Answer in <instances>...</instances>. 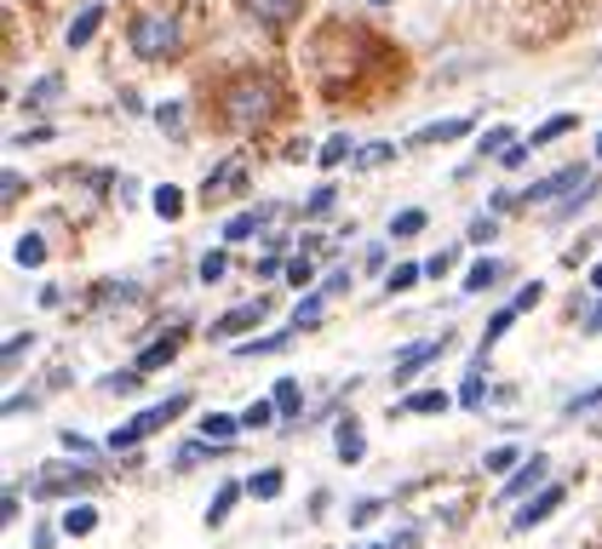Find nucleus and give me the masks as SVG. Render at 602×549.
<instances>
[{
    "label": "nucleus",
    "instance_id": "nucleus-28",
    "mask_svg": "<svg viewBox=\"0 0 602 549\" xmlns=\"http://www.w3.org/2000/svg\"><path fill=\"white\" fill-rule=\"evenodd\" d=\"M12 258H18L23 269H41V263H47V240H41L35 229H29V235L18 240V247H12Z\"/></svg>",
    "mask_w": 602,
    "mask_h": 549
},
{
    "label": "nucleus",
    "instance_id": "nucleus-36",
    "mask_svg": "<svg viewBox=\"0 0 602 549\" xmlns=\"http://www.w3.org/2000/svg\"><path fill=\"white\" fill-rule=\"evenodd\" d=\"M333 206H339V184H322V189L305 200V218H327Z\"/></svg>",
    "mask_w": 602,
    "mask_h": 549
},
{
    "label": "nucleus",
    "instance_id": "nucleus-34",
    "mask_svg": "<svg viewBox=\"0 0 602 549\" xmlns=\"http://www.w3.org/2000/svg\"><path fill=\"white\" fill-rule=\"evenodd\" d=\"M425 224H430V218L419 213V206H408V213H396V218H390V235H396V240H414Z\"/></svg>",
    "mask_w": 602,
    "mask_h": 549
},
{
    "label": "nucleus",
    "instance_id": "nucleus-61",
    "mask_svg": "<svg viewBox=\"0 0 602 549\" xmlns=\"http://www.w3.org/2000/svg\"><path fill=\"white\" fill-rule=\"evenodd\" d=\"M596 160H602V132H596Z\"/></svg>",
    "mask_w": 602,
    "mask_h": 549
},
{
    "label": "nucleus",
    "instance_id": "nucleus-45",
    "mask_svg": "<svg viewBox=\"0 0 602 549\" xmlns=\"http://www.w3.org/2000/svg\"><path fill=\"white\" fill-rule=\"evenodd\" d=\"M29 350H35V332H18V338H7V366H18Z\"/></svg>",
    "mask_w": 602,
    "mask_h": 549
},
{
    "label": "nucleus",
    "instance_id": "nucleus-1",
    "mask_svg": "<svg viewBox=\"0 0 602 549\" xmlns=\"http://www.w3.org/2000/svg\"><path fill=\"white\" fill-rule=\"evenodd\" d=\"M276 81L271 75H242V81H229V92H224V115H229V126H242V132H253V126H264L276 115Z\"/></svg>",
    "mask_w": 602,
    "mask_h": 549
},
{
    "label": "nucleus",
    "instance_id": "nucleus-16",
    "mask_svg": "<svg viewBox=\"0 0 602 549\" xmlns=\"http://www.w3.org/2000/svg\"><path fill=\"white\" fill-rule=\"evenodd\" d=\"M264 224H271V206H247V213H236L224 224V240H253Z\"/></svg>",
    "mask_w": 602,
    "mask_h": 549
},
{
    "label": "nucleus",
    "instance_id": "nucleus-33",
    "mask_svg": "<svg viewBox=\"0 0 602 549\" xmlns=\"http://www.w3.org/2000/svg\"><path fill=\"white\" fill-rule=\"evenodd\" d=\"M482 464H488V475H506V480H511V475L522 469V458H517V446H493V453H488Z\"/></svg>",
    "mask_w": 602,
    "mask_h": 549
},
{
    "label": "nucleus",
    "instance_id": "nucleus-25",
    "mask_svg": "<svg viewBox=\"0 0 602 549\" xmlns=\"http://www.w3.org/2000/svg\"><path fill=\"white\" fill-rule=\"evenodd\" d=\"M419 281H425V263H396V269L385 274V292H390V298H396V292H414Z\"/></svg>",
    "mask_w": 602,
    "mask_h": 549
},
{
    "label": "nucleus",
    "instance_id": "nucleus-19",
    "mask_svg": "<svg viewBox=\"0 0 602 549\" xmlns=\"http://www.w3.org/2000/svg\"><path fill=\"white\" fill-rule=\"evenodd\" d=\"M247 493V480H224V487H218V498L207 504V527H224L229 521V509H236V498Z\"/></svg>",
    "mask_w": 602,
    "mask_h": 549
},
{
    "label": "nucleus",
    "instance_id": "nucleus-48",
    "mask_svg": "<svg viewBox=\"0 0 602 549\" xmlns=\"http://www.w3.org/2000/svg\"><path fill=\"white\" fill-rule=\"evenodd\" d=\"M540 298H545V287H540V281H528V287L517 292V303H511V309H517V315H522V309H533V303H540Z\"/></svg>",
    "mask_w": 602,
    "mask_h": 549
},
{
    "label": "nucleus",
    "instance_id": "nucleus-31",
    "mask_svg": "<svg viewBox=\"0 0 602 549\" xmlns=\"http://www.w3.org/2000/svg\"><path fill=\"white\" fill-rule=\"evenodd\" d=\"M271 424H276V401H271V395H258V401L242 412V429H271Z\"/></svg>",
    "mask_w": 602,
    "mask_h": 549
},
{
    "label": "nucleus",
    "instance_id": "nucleus-7",
    "mask_svg": "<svg viewBox=\"0 0 602 549\" xmlns=\"http://www.w3.org/2000/svg\"><path fill=\"white\" fill-rule=\"evenodd\" d=\"M448 343H453L448 332H442V338H419V343H408V350L396 355L390 377H396V384H414V372H419V366H430V361H442V350H448Z\"/></svg>",
    "mask_w": 602,
    "mask_h": 549
},
{
    "label": "nucleus",
    "instance_id": "nucleus-18",
    "mask_svg": "<svg viewBox=\"0 0 602 549\" xmlns=\"http://www.w3.org/2000/svg\"><path fill=\"white\" fill-rule=\"evenodd\" d=\"M58 532H63V538L98 532V509H92V504H70V509H63V521H58Z\"/></svg>",
    "mask_w": 602,
    "mask_h": 549
},
{
    "label": "nucleus",
    "instance_id": "nucleus-57",
    "mask_svg": "<svg viewBox=\"0 0 602 549\" xmlns=\"http://www.w3.org/2000/svg\"><path fill=\"white\" fill-rule=\"evenodd\" d=\"M23 406H35V395H7V418H18Z\"/></svg>",
    "mask_w": 602,
    "mask_h": 549
},
{
    "label": "nucleus",
    "instance_id": "nucleus-41",
    "mask_svg": "<svg viewBox=\"0 0 602 549\" xmlns=\"http://www.w3.org/2000/svg\"><path fill=\"white\" fill-rule=\"evenodd\" d=\"M499 235V218L493 213H482V218H471V229H465V240H477V247H488V240Z\"/></svg>",
    "mask_w": 602,
    "mask_h": 549
},
{
    "label": "nucleus",
    "instance_id": "nucleus-44",
    "mask_svg": "<svg viewBox=\"0 0 602 549\" xmlns=\"http://www.w3.org/2000/svg\"><path fill=\"white\" fill-rule=\"evenodd\" d=\"M591 200H596V184H585L580 195H568V200L557 206V218H574V213H580V206H591Z\"/></svg>",
    "mask_w": 602,
    "mask_h": 549
},
{
    "label": "nucleus",
    "instance_id": "nucleus-40",
    "mask_svg": "<svg viewBox=\"0 0 602 549\" xmlns=\"http://www.w3.org/2000/svg\"><path fill=\"white\" fill-rule=\"evenodd\" d=\"M511 144H517L511 126H493V132H482V144H477V149H482V155H506Z\"/></svg>",
    "mask_w": 602,
    "mask_h": 549
},
{
    "label": "nucleus",
    "instance_id": "nucleus-58",
    "mask_svg": "<svg viewBox=\"0 0 602 549\" xmlns=\"http://www.w3.org/2000/svg\"><path fill=\"white\" fill-rule=\"evenodd\" d=\"M580 327H585V332H602V303H596V309H591V315H585V321H580Z\"/></svg>",
    "mask_w": 602,
    "mask_h": 549
},
{
    "label": "nucleus",
    "instance_id": "nucleus-22",
    "mask_svg": "<svg viewBox=\"0 0 602 549\" xmlns=\"http://www.w3.org/2000/svg\"><path fill=\"white\" fill-rule=\"evenodd\" d=\"M499 274H506V263H499V258L471 263V274H465V292H488V287H499Z\"/></svg>",
    "mask_w": 602,
    "mask_h": 549
},
{
    "label": "nucleus",
    "instance_id": "nucleus-54",
    "mask_svg": "<svg viewBox=\"0 0 602 549\" xmlns=\"http://www.w3.org/2000/svg\"><path fill=\"white\" fill-rule=\"evenodd\" d=\"M47 137H52V126H29V132L12 137V144H47Z\"/></svg>",
    "mask_w": 602,
    "mask_h": 549
},
{
    "label": "nucleus",
    "instance_id": "nucleus-24",
    "mask_svg": "<svg viewBox=\"0 0 602 549\" xmlns=\"http://www.w3.org/2000/svg\"><path fill=\"white\" fill-rule=\"evenodd\" d=\"M58 92H63V75H41V81H29L23 103L29 110H47V103H58Z\"/></svg>",
    "mask_w": 602,
    "mask_h": 549
},
{
    "label": "nucleus",
    "instance_id": "nucleus-39",
    "mask_svg": "<svg viewBox=\"0 0 602 549\" xmlns=\"http://www.w3.org/2000/svg\"><path fill=\"white\" fill-rule=\"evenodd\" d=\"M224 269H229V258H224V252H207L195 274H201V287H218V281H224Z\"/></svg>",
    "mask_w": 602,
    "mask_h": 549
},
{
    "label": "nucleus",
    "instance_id": "nucleus-50",
    "mask_svg": "<svg viewBox=\"0 0 602 549\" xmlns=\"http://www.w3.org/2000/svg\"><path fill=\"white\" fill-rule=\"evenodd\" d=\"M448 269H453V252H437V258H430V263H425V274H430V281H442V274H448Z\"/></svg>",
    "mask_w": 602,
    "mask_h": 549
},
{
    "label": "nucleus",
    "instance_id": "nucleus-6",
    "mask_svg": "<svg viewBox=\"0 0 602 549\" xmlns=\"http://www.w3.org/2000/svg\"><path fill=\"white\" fill-rule=\"evenodd\" d=\"M271 315V298H247L236 309H224V315L213 321V338H229V343H247V332Z\"/></svg>",
    "mask_w": 602,
    "mask_h": 549
},
{
    "label": "nucleus",
    "instance_id": "nucleus-62",
    "mask_svg": "<svg viewBox=\"0 0 602 549\" xmlns=\"http://www.w3.org/2000/svg\"><path fill=\"white\" fill-rule=\"evenodd\" d=\"M367 7H390V0H367Z\"/></svg>",
    "mask_w": 602,
    "mask_h": 549
},
{
    "label": "nucleus",
    "instance_id": "nucleus-29",
    "mask_svg": "<svg viewBox=\"0 0 602 549\" xmlns=\"http://www.w3.org/2000/svg\"><path fill=\"white\" fill-rule=\"evenodd\" d=\"M293 343V327L287 332H271V338H247V343H236V355H276V350H287Z\"/></svg>",
    "mask_w": 602,
    "mask_h": 549
},
{
    "label": "nucleus",
    "instance_id": "nucleus-10",
    "mask_svg": "<svg viewBox=\"0 0 602 549\" xmlns=\"http://www.w3.org/2000/svg\"><path fill=\"white\" fill-rule=\"evenodd\" d=\"M247 12H253L264 29H287L298 12H305V0H247Z\"/></svg>",
    "mask_w": 602,
    "mask_h": 549
},
{
    "label": "nucleus",
    "instance_id": "nucleus-21",
    "mask_svg": "<svg viewBox=\"0 0 602 549\" xmlns=\"http://www.w3.org/2000/svg\"><path fill=\"white\" fill-rule=\"evenodd\" d=\"M322 315H327V292H305V298H298V309H293V332L322 327Z\"/></svg>",
    "mask_w": 602,
    "mask_h": 549
},
{
    "label": "nucleus",
    "instance_id": "nucleus-51",
    "mask_svg": "<svg viewBox=\"0 0 602 549\" xmlns=\"http://www.w3.org/2000/svg\"><path fill=\"white\" fill-rule=\"evenodd\" d=\"M18 195H23V178H18V172H7V178H0V200H7V206H12Z\"/></svg>",
    "mask_w": 602,
    "mask_h": 549
},
{
    "label": "nucleus",
    "instance_id": "nucleus-13",
    "mask_svg": "<svg viewBox=\"0 0 602 549\" xmlns=\"http://www.w3.org/2000/svg\"><path fill=\"white\" fill-rule=\"evenodd\" d=\"M333 453H339V464H361L367 458V441H361L356 418H339V429H333Z\"/></svg>",
    "mask_w": 602,
    "mask_h": 549
},
{
    "label": "nucleus",
    "instance_id": "nucleus-20",
    "mask_svg": "<svg viewBox=\"0 0 602 549\" xmlns=\"http://www.w3.org/2000/svg\"><path fill=\"white\" fill-rule=\"evenodd\" d=\"M236 429H242V418H229V412H207L201 418V441H213L218 453H224V441H236Z\"/></svg>",
    "mask_w": 602,
    "mask_h": 549
},
{
    "label": "nucleus",
    "instance_id": "nucleus-37",
    "mask_svg": "<svg viewBox=\"0 0 602 549\" xmlns=\"http://www.w3.org/2000/svg\"><path fill=\"white\" fill-rule=\"evenodd\" d=\"M511 321H517V309H499V315L488 321V332H482V355H488V350H493V343H499V338H506V332H511Z\"/></svg>",
    "mask_w": 602,
    "mask_h": 549
},
{
    "label": "nucleus",
    "instance_id": "nucleus-30",
    "mask_svg": "<svg viewBox=\"0 0 602 549\" xmlns=\"http://www.w3.org/2000/svg\"><path fill=\"white\" fill-rule=\"evenodd\" d=\"M574 126H580V115H551L545 126H533V137H528V144H533V149H545L551 137H562V132H574Z\"/></svg>",
    "mask_w": 602,
    "mask_h": 549
},
{
    "label": "nucleus",
    "instance_id": "nucleus-26",
    "mask_svg": "<svg viewBox=\"0 0 602 549\" xmlns=\"http://www.w3.org/2000/svg\"><path fill=\"white\" fill-rule=\"evenodd\" d=\"M271 401H276V412H282V418H293V412L305 406V390H298V377H282V384L271 390Z\"/></svg>",
    "mask_w": 602,
    "mask_h": 549
},
{
    "label": "nucleus",
    "instance_id": "nucleus-43",
    "mask_svg": "<svg viewBox=\"0 0 602 549\" xmlns=\"http://www.w3.org/2000/svg\"><path fill=\"white\" fill-rule=\"evenodd\" d=\"M139 384H144V372H139V366H132V372H115V377H104V390H110V395H132Z\"/></svg>",
    "mask_w": 602,
    "mask_h": 549
},
{
    "label": "nucleus",
    "instance_id": "nucleus-53",
    "mask_svg": "<svg viewBox=\"0 0 602 549\" xmlns=\"http://www.w3.org/2000/svg\"><path fill=\"white\" fill-rule=\"evenodd\" d=\"M322 292H327V298H333V292H350V269H333V274H327V287H322Z\"/></svg>",
    "mask_w": 602,
    "mask_h": 549
},
{
    "label": "nucleus",
    "instance_id": "nucleus-9",
    "mask_svg": "<svg viewBox=\"0 0 602 549\" xmlns=\"http://www.w3.org/2000/svg\"><path fill=\"white\" fill-rule=\"evenodd\" d=\"M545 475H551V458L545 453H533L511 480H506V493H499V498H506V504H517V498H533V487H545Z\"/></svg>",
    "mask_w": 602,
    "mask_h": 549
},
{
    "label": "nucleus",
    "instance_id": "nucleus-38",
    "mask_svg": "<svg viewBox=\"0 0 602 549\" xmlns=\"http://www.w3.org/2000/svg\"><path fill=\"white\" fill-rule=\"evenodd\" d=\"M396 155V144H367V149H356V160L350 166H361V172H374V166H385Z\"/></svg>",
    "mask_w": 602,
    "mask_h": 549
},
{
    "label": "nucleus",
    "instance_id": "nucleus-52",
    "mask_svg": "<svg viewBox=\"0 0 602 549\" xmlns=\"http://www.w3.org/2000/svg\"><path fill=\"white\" fill-rule=\"evenodd\" d=\"M390 549H419V527H401V532H390Z\"/></svg>",
    "mask_w": 602,
    "mask_h": 549
},
{
    "label": "nucleus",
    "instance_id": "nucleus-42",
    "mask_svg": "<svg viewBox=\"0 0 602 549\" xmlns=\"http://www.w3.org/2000/svg\"><path fill=\"white\" fill-rule=\"evenodd\" d=\"M310 281H316V263H310V258H293V263H287V287L305 292Z\"/></svg>",
    "mask_w": 602,
    "mask_h": 549
},
{
    "label": "nucleus",
    "instance_id": "nucleus-2",
    "mask_svg": "<svg viewBox=\"0 0 602 549\" xmlns=\"http://www.w3.org/2000/svg\"><path fill=\"white\" fill-rule=\"evenodd\" d=\"M126 41H132V52H139L144 63H161V58L184 52V29H178V18H166V12H139Z\"/></svg>",
    "mask_w": 602,
    "mask_h": 549
},
{
    "label": "nucleus",
    "instance_id": "nucleus-3",
    "mask_svg": "<svg viewBox=\"0 0 602 549\" xmlns=\"http://www.w3.org/2000/svg\"><path fill=\"white\" fill-rule=\"evenodd\" d=\"M178 412H190V395H166V401L144 406V412H139V418H132V424H121V429H115L104 446H110V453H132V446H139L144 435H155V429H166V424H173Z\"/></svg>",
    "mask_w": 602,
    "mask_h": 549
},
{
    "label": "nucleus",
    "instance_id": "nucleus-8",
    "mask_svg": "<svg viewBox=\"0 0 602 549\" xmlns=\"http://www.w3.org/2000/svg\"><path fill=\"white\" fill-rule=\"evenodd\" d=\"M562 498H568L562 487H540V498H528V504L511 515V532H533V527H545L551 515L562 509Z\"/></svg>",
    "mask_w": 602,
    "mask_h": 549
},
{
    "label": "nucleus",
    "instance_id": "nucleus-12",
    "mask_svg": "<svg viewBox=\"0 0 602 549\" xmlns=\"http://www.w3.org/2000/svg\"><path fill=\"white\" fill-rule=\"evenodd\" d=\"M448 406H453L448 390H414L408 401L396 406V418H430V412H448Z\"/></svg>",
    "mask_w": 602,
    "mask_h": 549
},
{
    "label": "nucleus",
    "instance_id": "nucleus-49",
    "mask_svg": "<svg viewBox=\"0 0 602 549\" xmlns=\"http://www.w3.org/2000/svg\"><path fill=\"white\" fill-rule=\"evenodd\" d=\"M98 298H104V303H132V298H139V287H132V281H126V287H104Z\"/></svg>",
    "mask_w": 602,
    "mask_h": 549
},
{
    "label": "nucleus",
    "instance_id": "nucleus-14",
    "mask_svg": "<svg viewBox=\"0 0 602 549\" xmlns=\"http://www.w3.org/2000/svg\"><path fill=\"white\" fill-rule=\"evenodd\" d=\"M98 23H104V0H86V7L75 12V23H70V34H63V41H70V52L92 41V34H98Z\"/></svg>",
    "mask_w": 602,
    "mask_h": 549
},
{
    "label": "nucleus",
    "instance_id": "nucleus-17",
    "mask_svg": "<svg viewBox=\"0 0 602 549\" xmlns=\"http://www.w3.org/2000/svg\"><path fill=\"white\" fill-rule=\"evenodd\" d=\"M236 184H242V160H224L218 172H207V184H201V200L213 206L218 195H229V189H236Z\"/></svg>",
    "mask_w": 602,
    "mask_h": 549
},
{
    "label": "nucleus",
    "instance_id": "nucleus-23",
    "mask_svg": "<svg viewBox=\"0 0 602 549\" xmlns=\"http://www.w3.org/2000/svg\"><path fill=\"white\" fill-rule=\"evenodd\" d=\"M282 487H287L282 469H258V475L247 480V498H264V504H271V498H282Z\"/></svg>",
    "mask_w": 602,
    "mask_h": 549
},
{
    "label": "nucleus",
    "instance_id": "nucleus-60",
    "mask_svg": "<svg viewBox=\"0 0 602 549\" xmlns=\"http://www.w3.org/2000/svg\"><path fill=\"white\" fill-rule=\"evenodd\" d=\"M356 549H390V543H356Z\"/></svg>",
    "mask_w": 602,
    "mask_h": 549
},
{
    "label": "nucleus",
    "instance_id": "nucleus-46",
    "mask_svg": "<svg viewBox=\"0 0 602 549\" xmlns=\"http://www.w3.org/2000/svg\"><path fill=\"white\" fill-rule=\"evenodd\" d=\"M58 446H63V453H75V458H92V441H86V435H75V429H63V435H58Z\"/></svg>",
    "mask_w": 602,
    "mask_h": 549
},
{
    "label": "nucleus",
    "instance_id": "nucleus-47",
    "mask_svg": "<svg viewBox=\"0 0 602 549\" xmlns=\"http://www.w3.org/2000/svg\"><path fill=\"white\" fill-rule=\"evenodd\" d=\"M379 509H385L379 498H361V504L350 509V527H367V521H374V515H379Z\"/></svg>",
    "mask_w": 602,
    "mask_h": 549
},
{
    "label": "nucleus",
    "instance_id": "nucleus-15",
    "mask_svg": "<svg viewBox=\"0 0 602 549\" xmlns=\"http://www.w3.org/2000/svg\"><path fill=\"white\" fill-rule=\"evenodd\" d=\"M465 132H471V121H465V115H453V121H437V126L414 132V137H408V149H430V144H448V137H465Z\"/></svg>",
    "mask_w": 602,
    "mask_h": 549
},
{
    "label": "nucleus",
    "instance_id": "nucleus-4",
    "mask_svg": "<svg viewBox=\"0 0 602 549\" xmlns=\"http://www.w3.org/2000/svg\"><path fill=\"white\" fill-rule=\"evenodd\" d=\"M98 475L81 469V464H47L35 480H29V498H75V493H92Z\"/></svg>",
    "mask_w": 602,
    "mask_h": 549
},
{
    "label": "nucleus",
    "instance_id": "nucleus-11",
    "mask_svg": "<svg viewBox=\"0 0 602 549\" xmlns=\"http://www.w3.org/2000/svg\"><path fill=\"white\" fill-rule=\"evenodd\" d=\"M178 350H184V327H178V332H166V338H155L150 350L139 355V372L150 377V372H161V366H173V361H178Z\"/></svg>",
    "mask_w": 602,
    "mask_h": 549
},
{
    "label": "nucleus",
    "instance_id": "nucleus-56",
    "mask_svg": "<svg viewBox=\"0 0 602 549\" xmlns=\"http://www.w3.org/2000/svg\"><path fill=\"white\" fill-rule=\"evenodd\" d=\"M528 149H533V144H511V149L499 155V160H506V166H522V160H528Z\"/></svg>",
    "mask_w": 602,
    "mask_h": 549
},
{
    "label": "nucleus",
    "instance_id": "nucleus-35",
    "mask_svg": "<svg viewBox=\"0 0 602 549\" xmlns=\"http://www.w3.org/2000/svg\"><path fill=\"white\" fill-rule=\"evenodd\" d=\"M488 401V377L471 366V372H465V384H459V406H482Z\"/></svg>",
    "mask_w": 602,
    "mask_h": 549
},
{
    "label": "nucleus",
    "instance_id": "nucleus-27",
    "mask_svg": "<svg viewBox=\"0 0 602 549\" xmlns=\"http://www.w3.org/2000/svg\"><path fill=\"white\" fill-rule=\"evenodd\" d=\"M150 206H155V218H166V224H173V218H184V195H178L173 184H161V189L150 195Z\"/></svg>",
    "mask_w": 602,
    "mask_h": 549
},
{
    "label": "nucleus",
    "instance_id": "nucleus-32",
    "mask_svg": "<svg viewBox=\"0 0 602 549\" xmlns=\"http://www.w3.org/2000/svg\"><path fill=\"white\" fill-rule=\"evenodd\" d=\"M345 160H356V144L345 132H333L327 144H322V166H345Z\"/></svg>",
    "mask_w": 602,
    "mask_h": 549
},
{
    "label": "nucleus",
    "instance_id": "nucleus-59",
    "mask_svg": "<svg viewBox=\"0 0 602 549\" xmlns=\"http://www.w3.org/2000/svg\"><path fill=\"white\" fill-rule=\"evenodd\" d=\"M591 287H596V292H602V263H596V269H591Z\"/></svg>",
    "mask_w": 602,
    "mask_h": 549
},
{
    "label": "nucleus",
    "instance_id": "nucleus-5",
    "mask_svg": "<svg viewBox=\"0 0 602 549\" xmlns=\"http://www.w3.org/2000/svg\"><path fill=\"white\" fill-rule=\"evenodd\" d=\"M585 184H596L585 166H562V172H551V178L528 184V189L517 195V206H562V200H568V189H585Z\"/></svg>",
    "mask_w": 602,
    "mask_h": 549
},
{
    "label": "nucleus",
    "instance_id": "nucleus-55",
    "mask_svg": "<svg viewBox=\"0 0 602 549\" xmlns=\"http://www.w3.org/2000/svg\"><path fill=\"white\" fill-rule=\"evenodd\" d=\"M155 121H161V126H178V121H184V110H178V103H161Z\"/></svg>",
    "mask_w": 602,
    "mask_h": 549
}]
</instances>
